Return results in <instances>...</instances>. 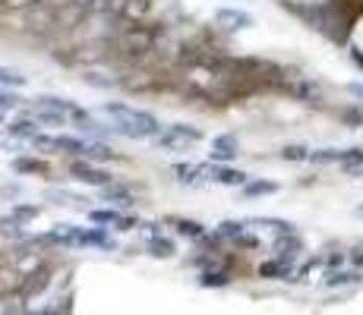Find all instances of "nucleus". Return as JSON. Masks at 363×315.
<instances>
[{"label": "nucleus", "mask_w": 363, "mask_h": 315, "mask_svg": "<svg viewBox=\"0 0 363 315\" xmlns=\"http://www.w3.org/2000/svg\"><path fill=\"white\" fill-rule=\"evenodd\" d=\"M202 171H206V180H208V183H218V186H243V183L250 180L247 171L225 164V161H212V158L202 164Z\"/></svg>", "instance_id": "f257e3e1"}, {"label": "nucleus", "mask_w": 363, "mask_h": 315, "mask_svg": "<svg viewBox=\"0 0 363 315\" xmlns=\"http://www.w3.org/2000/svg\"><path fill=\"white\" fill-rule=\"evenodd\" d=\"M69 177H76L79 183L95 186V189H101V186L114 183V177H111V173L104 171V167H99V161H89V158L73 161V164H69Z\"/></svg>", "instance_id": "f03ea898"}, {"label": "nucleus", "mask_w": 363, "mask_h": 315, "mask_svg": "<svg viewBox=\"0 0 363 315\" xmlns=\"http://www.w3.org/2000/svg\"><path fill=\"white\" fill-rule=\"evenodd\" d=\"M215 23L228 32H243V29H253L256 19L250 16L247 10H234V6H218L215 10Z\"/></svg>", "instance_id": "7ed1b4c3"}, {"label": "nucleus", "mask_w": 363, "mask_h": 315, "mask_svg": "<svg viewBox=\"0 0 363 315\" xmlns=\"http://www.w3.org/2000/svg\"><path fill=\"white\" fill-rule=\"evenodd\" d=\"M300 252H303V240L297 236V230H291V234H275V240H272V256L294 265L300 258Z\"/></svg>", "instance_id": "20e7f679"}, {"label": "nucleus", "mask_w": 363, "mask_h": 315, "mask_svg": "<svg viewBox=\"0 0 363 315\" xmlns=\"http://www.w3.org/2000/svg\"><path fill=\"white\" fill-rule=\"evenodd\" d=\"M237 155H240V142H237L234 132H221V136L212 139V151H208L212 161H225V164H231Z\"/></svg>", "instance_id": "39448f33"}, {"label": "nucleus", "mask_w": 363, "mask_h": 315, "mask_svg": "<svg viewBox=\"0 0 363 315\" xmlns=\"http://www.w3.org/2000/svg\"><path fill=\"white\" fill-rule=\"evenodd\" d=\"M174 173H177V183L180 186H206V171H202V164H190V161H180V164H174Z\"/></svg>", "instance_id": "423d86ee"}, {"label": "nucleus", "mask_w": 363, "mask_h": 315, "mask_svg": "<svg viewBox=\"0 0 363 315\" xmlns=\"http://www.w3.org/2000/svg\"><path fill=\"white\" fill-rule=\"evenodd\" d=\"M360 281H363V271H357V268H332L323 284L329 287V290H341V287H354Z\"/></svg>", "instance_id": "0eeeda50"}, {"label": "nucleus", "mask_w": 363, "mask_h": 315, "mask_svg": "<svg viewBox=\"0 0 363 315\" xmlns=\"http://www.w3.org/2000/svg\"><path fill=\"white\" fill-rule=\"evenodd\" d=\"M291 275H294V265L278 258V256L259 265V277H265V281H288Z\"/></svg>", "instance_id": "6e6552de"}, {"label": "nucleus", "mask_w": 363, "mask_h": 315, "mask_svg": "<svg viewBox=\"0 0 363 315\" xmlns=\"http://www.w3.org/2000/svg\"><path fill=\"white\" fill-rule=\"evenodd\" d=\"M79 246H99V249H114V240L108 236L104 224H92V227H82Z\"/></svg>", "instance_id": "1a4fd4ad"}, {"label": "nucleus", "mask_w": 363, "mask_h": 315, "mask_svg": "<svg viewBox=\"0 0 363 315\" xmlns=\"http://www.w3.org/2000/svg\"><path fill=\"white\" fill-rule=\"evenodd\" d=\"M167 227H174L180 236H186V240H202V236L208 234L206 224L193 221V218H167Z\"/></svg>", "instance_id": "9d476101"}, {"label": "nucleus", "mask_w": 363, "mask_h": 315, "mask_svg": "<svg viewBox=\"0 0 363 315\" xmlns=\"http://www.w3.org/2000/svg\"><path fill=\"white\" fill-rule=\"evenodd\" d=\"M38 120L35 117H13L10 123L4 126V132H10V136H16V139H23V142H29V139L38 132Z\"/></svg>", "instance_id": "9b49d317"}, {"label": "nucleus", "mask_w": 363, "mask_h": 315, "mask_svg": "<svg viewBox=\"0 0 363 315\" xmlns=\"http://www.w3.org/2000/svg\"><path fill=\"white\" fill-rule=\"evenodd\" d=\"M278 189H281V186H278L275 180H256V177H250L247 183L240 186V195H243V199H262V195H275Z\"/></svg>", "instance_id": "f8f14e48"}, {"label": "nucleus", "mask_w": 363, "mask_h": 315, "mask_svg": "<svg viewBox=\"0 0 363 315\" xmlns=\"http://www.w3.org/2000/svg\"><path fill=\"white\" fill-rule=\"evenodd\" d=\"M145 252H149L152 258H174L177 256V243H174L171 236L158 234V236H149V240H145Z\"/></svg>", "instance_id": "ddd939ff"}, {"label": "nucleus", "mask_w": 363, "mask_h": 315, "mask_svg": "<svg viewBox=\"0 0 363 315\" xmlns=\"http://www.w3.org/2000/svg\"><path fill=\"white\" fill-rule=\"evenodd\" d=\"M247 227H259V230H269V234H291V230H297L291 221L265 218V214H253V218H247Z\"/></svg>", "instance_id": "4468645a"}, {"label": "nucleus", "mask_w": 363, "mask_h": 315, "mask_svg": "<svg viewBox=\"0 0 363 315\" xmlns=\"http://www.w3.org/2000/svg\"><path fill=\"white\" fill-rule=\"evenodd\" d=\"M101 199L104 202H111L114 208H133L136 202H133V193L127 186H117V183H108V186H101Z\"/></svg>", "instance_id": "2eb2a0df"}, {"label": "nucleus", "mask_w": 363, "mask_h": 315, "mask_svg": "<svg viewBox=\"0 0 363 315\" xmlns=\"http://www.w3.org/2000/svg\"><path fill=\"white\" fill-rule=\"evenodd\" d=\"M10 171L19 173V177H26V173H48V164L32 155H16L10 161Z\"/></svg>", "instance_id": "dca6fc26"}, {"label": "nucleus", "mask_w": 363, "mask_h": 315, "mask_svg": "<svg viewBox=\"0 0 363 315\" xmlns=\"http://www.w3.org/2000/svg\"><path fill=\"white\" fill-rule=\"evenodd\" d=\"M82 158L89 161H99V164H108V161H114V149H111L104 139H92V142H86V151H82Z\"/></svg>", "instance_id": "f3484780"}, {"label": "nucleus", "mask_w": 363, "mask_h": 315, "mask_svg": "<svg viewBox=\"0 0 363 315\" xmlns=\"http://www.w3.org/2000/svg\"><path fill=\"white\" fill-rule=\"evenodd\" d=\"M54 151H60V155H82L86 151V139L60 132V136H54Z\"/></svg>", "instance_id": "a211bd4d"}, {"label": "nucleus", "mask_w": 363, "mask_h": 315, "mask_svg": "<svg viewBox=\"0 0 363 315\" xmlns=\"http://www.w3.org/2000/svg\"><path fill=\"white\" fill-rule=\"evenodd\" d=\"M35 120H38L41 126H64L69 117L67 114H60L57 108H48V104H35Z\"/></svg>", "instance_id": "6ab92c4d"}, {"label": "nucleus", "mask_w": 363, "mask_h": 315, "mask_svg": "<svg viewBox=\"0 0 363 315\" xmlns=\"http://www.w3.org/2000/svg\"><path fill=\"white\" fill-rule=\"evenodd\" d=\"M0 234L10 236V240H29V230H26V224L16 221L13 214H4V218H0Z\"/></svg>", "instance_id": "aec40b11"}, {"label": "nucleus", "mask_w": 363, "mask_h": 315, "mask_svg": "<svg viewBox=\"0 0 363 315\" xmlns=\"http://www.w3.org/2000/svg\"><path fill=\"white\" fill-rule=\"evenodd\" d=\"M196 284H199V287H206V290H221V287L231 284V277H228L225 271H202Z\"/></svg>", "instance_id": "412c9836"}, {"label": "nucleus", "mask_w": 363, "mask_h": 315, "mask_svg": "<svg viewBox=\"0 0 363 315\" xmlns=\"http://www.w3.org/2000/svg\"><path fill=\"white\" fill-rule=\"evenodd\" d=\"M247 230V221H234V218H228V221H221L218 227H215V234L221 236V240H237V236Z\"/></svg>", "instance_id": "4be33fe9"}, {"label": "nucleus", "mask_w": 363, "mask_h": 315, "mask_svg": "<svg viewBox=\"0 0 363 315\" xmlns=\"http://www.w3.org/2000/svg\"><path fill=\"white\" fill-rule=\"evenodd\" d=\"M121 208H89V221L92 224H104V227H114Z\"/></svg>", "instance_id": "5701e85b"}, {"label": "nucleus", "mask_w": 363, "mask_h": 315, "mask_svg": "<svg viewBox=\"0 0 363 315\" xmlns=\"http://www.w3.org/2000/svg\"><path fill=\"white\" fill-rule=\"evenodd\" d=\"M341 155H345V149H316L310 151V161L313 164H341Z\"/></svg>", "instance_id": "b1692460"}, {"label": "nucleus", "mask_w": 363, "mask_h": 315, "mask_svg": "<svg viewBox=\"0 0 363 315\" xmlns=\"http://www.w3.org/2000/svg\"><path fill=\"white\" fill-rule=\"evenodd\" d=\"M167 130H171L177 139H184V142H199L202 139V130L199 126H190V123H174V126H167Z\"/></svg>", "instance_id": "393cba45"}, {"label": "nucleus", "mask_w": 363, "mask_h": 315, "mask_svg": "<svg viewBox=\"0 0 363 315\" xmlns=\"http://www.w3.org/2000/svg\"><path fill=\"white\" fill-rule=\"evenodd\" d=\"M10 214L16 221H23V224H29V221H35L41 214V205H26V202H16V205L10 208Z\"/></svg>", "instance_id": "a878e982"}, {"label": "nucleus", "mask_w": 363, "mask_h": 315, "mask_svg": "<svg viewBox=\"0 0 363 315\" xmlns=\"http://www.w3.org/2000/svg\"><path fill=\"white\" fill-rule=\"evenodd\" d=\"M0 86H4V88H23L26 86V76L19 73V69L0 67Z\"/></svg>", "instance_id": "bb28decb"}, {"label": "nucleus", "mask_w": 363, "mask_h": 315, "mask_svg": "<svg viewBox=\"0 0 363 315\" xmlns=\"http://www.w3.org/2000/svg\"><path fill=\"white\" fill-rule=\"evenodd\" d=\"M45 202H54V205H69V202H86V199L67 193V189H45Z\"/></svg>", "instance_id": "cd10ccee"}, {"label": "nucleus", "mask_w": 363, "mask_h": 315, "mask_svg": "<svg viewBox=\"0 0 363 315\" xmlns=\"http://www.w3.org/2000/svg\"><path fill=\"white\" fill-rule=\"evenodd\" d=\"M281 158L291 161V164H300V161H310V149H306V145H284Z\"/></svg>", "instance_id": "c85d7f7f"}, {"label": "nucleus", "mask_w": 363, "mask_h": 315, "mask_svg": "<svg viewBox=\"0 0 363 315\" xmlns=\"http://www.w3.org/2000/svg\"><path fill=\"white\" fill-rule=\"evenodd\" d=\"M19 104H23V98H19V95H13L10 88H4V86H0V114H6V110H16Z\"/></svg>", "instance_id": "c756f323"}, {"label": "nucleus", "mask_w": 363, "mask_h": 315, "mask_svg": "<svg viewBox=\"0 0 363 315\" xmlns=\"http://www.w3.org/2000/svg\"><path fill=\"white\" fill-rule=\"evenodd\" d=\"M139 224H143V221H139L136 214H127V212H123V214H117V221H114V227H111V230H117V234H130V230L139 227Z\"/></svg>", "instance_id": "7c9ffc66"}, {"label": "nucleus", "mask_w": 363, "mask_h": 315, "mask_svg": "<svg viewBox=\"0 0 363 315\" xmlns=\"http://www.w3.org/2000/svg\"><path fill=\"white\" fill-rule=\"evenodd\" d=\"M29 145H32V149H38V151H54V136H45V132H35V136L29 139Z\"/></svg>", "instance_id": "2f4dec72"}, {"label": "nucleus", "mask_w": 363, "mask_h": 315, "mask_svg": "<svg viewBox=\"0 0 363 315\" xmlns=\"http://www.w3.org/2000/svg\"><path fill=\"white\" fill-rule=\"evenodd\" d=\"M82 82H86V86H92V88H114L117 86L114 79H104V76H99V73H86V76H82Z\"/></svg>", "instance_id": "473e14b6"}, {"label": "nucleus", "mask_w": 363, "mask_h": 315, "mask_svg": "<svg viewBox=\"0 0 363 315\" xmlns=\"http://www.w3.org/2000/svg\"><path fill=\"white\" fill-rule=\"evenodd\" d=\"M139 227H143L145 240H149V236H158V234H164V224H162V221H143V224H139Z\"/></svg>", "instance_id": "72a5a7b5"}, {"label": "nucleus", "mask_w": 363, "mask_h": 315, "mask_svg": "<svg viewBox=\"0 0 363 315\" xmlns=\"http://www.w3.org/2000/svg\"><path fill=\"white\" fill-rule=\"evenodd\" d=\"M231 243H237V246H243V249H256V246H259V240H256V236L250 234V227L243 230V234L237 236V240H231Z\"/></svg>", "instance_id": "f704fd0d"}, {"label": "nucleus", "mask_w": 363, "mask_h": 315, "mask_svg": "<svg viewBox=\"0 0 363 315\" xmlns=\"http://www.w3.org/2000/svg\"><path fill=\"white\" fill-rule=\"evenodd\" d=\"M23 193H26V189L23 186H19V183H6V186H0V195H4V199H23Z\"/></svg>", "instance_id": "c9c22d12"}, {"label": "nucleus", "mask_w": 363, "mask_h": 315, "mask_svg": "<svg viewBox=\"0 0 363 315\" xmlns=\"http://www.w3.org/2000/svg\"><path fill=\"white\" fill-rule=\"evenodd\" d=\"M347 95H354V98H357V101H363V82H347Z\"/></svg>", "instance_id": "e433bc0d"}, {"label": "nucleus", "mask_w": 363, "mask_h": 315, "mask_svg": "<svg viewBox=\"0 0 363 315\" xmlns=\"http://www.w3.org/2000/svg\"><path fill=\"white\" fill-rule=\"evenodd\" d=\"M351 262L354 265H363V252H351Z\"/></svg>", "instance_id": "4c0bfd02"}, {"label": "nucleus", "mask_w": 363, "mask_h": 315, "mask_svg": "<svg viewBox=\"0 0 363 315\" xmlns=\"http://www.w3.org/2000/svg\"><path fill=\"white\" fill-rule=\"evenodd\" d=\"M354 218H360V221H363V202H360L357 208H354Z\"/></svg>", "instance_id": "58836bf2"}]
</instances>
